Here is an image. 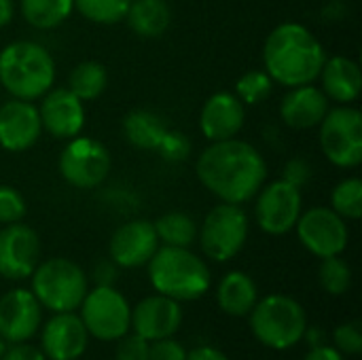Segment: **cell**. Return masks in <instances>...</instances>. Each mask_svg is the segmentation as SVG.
Listing matches in <instances>:
<instances>
[{
	"label": "cell",
	"mask_w": 362,
	"mask_h": 360,
	"mask_svg": "<svg viewBox=\"0 0 362 360\" xmlns=\"http://www.w3.org/2000/svg\"><path fill=\"white\" fill-rule=\"evenodd\" d=\"M187 360H231L223 350L214 346H197L193 350H187Z\"/></svg>",
	"instance_id": "obj_41"
},
{
	"label": "cell",
	"mask_w": 362,
	"mask_h": 360,
	"mask_svg": "<svg viewBox=\"0 0 362 360\" xmlns=\"http://www.w3.org/2000/svg\"><path fill=\"white\" fill-rule=\"evenodd\" d=\"M246 110L235 93L218 91L210 95L199 115V129L210 142L235 138L244 127Z\"/></svg>",
	"instance_id": "obj_20"
},
{
	"label": "cell",
	"mask_w": 362,
	"mask_h": 360,
	"mask_svg": "<svg viewBox=\"0 0 362 360\" xmlns=\"http://www.w3.org/2000/svg\"><path fill=\"white\" fill-rule=\"evenodd\" d=\"M159 248V238L151 221L136 219L121 225L108 242V259L123 269H138L151 261Z\"/></svg>",
	"instance_id": "obj_15"
},
{
	"label": "cell",
	"mask_w": 362,
	"mask_h": 360,
	"mask_svg": "<svg viewBox=\"0 0 362 360\" xmlns=\"http://www.w3.org/2000/svg\"><path fill=\"white\" fill-rule=\"evenodd\" d=\"M303 339L308 342L310 348H316V346L327 344V333H325L320 327H310V325H308V329H305V333H303Z\"/></svg>",
	"instance_id": "obj_43"
},
{
	"label": "cell",
	"mask_w": 362,
	"mask_h": 360,
	"mask_svg": "<svg viewBox=\"0 0 362 360\" xmlns=\"http://www.w3.org/2000/svg\"><path fill=\"white\" fill-rule=\"evenodd\" d=\"M78 318L89 337L98 342H117L129 333L132 306L115 286H93L78 306Z\"/></svg>",
	"instance_id": "obj_8"
},
{
	"label": "cell",
	"mask_w": 362,
	"mask_h": 360,
	"mask_svg": "<svg viewBox=\"0 0 362 360\" xmlns=\"http://www.w3.org/2000/svg\"><path fill=\"white\" fill-rule=\"evenodd\" d=\"M320 79H322L325 95L333 102L352 104L361 95V66L346 55L327 57V62L320 70Z\"/></svg>",
	"instance_id": "obj_22"
},
{
	"label": "cell",
	"mask_w": 362,
	"mask_h": 360,
	"mask_svg": "<svg viewBox=\"0 0 362 360\" xmlns=\"http://www.w3.org/2000/svg\"><path fill=\"white\" fill-rule=\"evenodd\" d=\"M30 280V291L38 299L40 308L53 314L76 312L89 291L87 274L81 269V265L64 257L38 263Z\"/></svg>",
	"instance_id": "obj_6"
},
{
	"label": "cell",
	"mask_w": 362,
	"mask_h": 360,
	"mask_svg": "<svg viewBox=\"0 0 362 360\" xmlns=\"http://www.w3.org/2000/svg\"><path fill=\"white\" fill-rule=\"evenodd\" d=\"M199 182L227 204H244L252 199L267 178L263 155L244 140L229 138L210 142L195 163Z\"/></svg>",
	"instance_id": "obj_1"
},
{
	"label": "cell",
	"mask_w": 362,
	"mask_h": 360,
	"mask_svg": "<svg viewBox=\"0 0 362 360\" xmlns=\"http://www.w3.org/2000/svg\"><path fill=\"white\" fill-rule=\"evenodd\" d=\"M248 325L259 344L269 350H291L303 342L308 329L305 308L291 295L261 297L248 314Z\"/></svg>",
	"instance_id": "obj_5"
},
{
	"label": "cell",
	"mask_w": 362,
	"mask_h": 360,
	"mask_svg": "<svg viewBox=\"0 0 362 360\" xmlns=\"http://www.w3.org/2000/svg\"><path fill=\"white\" fill-rule=\"evenodd\" d=\"M320 261L322 263L318 269V282H320L322 291L333 295V297L346 295L352 286V269H350L348 261L341 259V255L327 257Z\"/></svg>",
	"instance_id": "obj_30"
},
{
	"label": "cell",
	"mask_w": 362,
	"mask_h": 360,
	"mask_svg": "<svg viewBox=\"0 0 362 360\" xmlns=\"http://www.w3.org/2000/svg\"><path fill=\"white\" fill-rule=\"evenodd\" d=\"M25 199L23 195L6 185H0V225L19 223L25 216Z\"/></svg>",
	"instance_id": "obj_34"
},
{
	"label": "cell",
	"mask_w": 362,
	"mask_h": 360,
	"mask_svg": "<svg viewBox=\"0 0 362 360\" xmlns=\"http://www.w3.org/2000/svg\"><path fill=\"white\" fill-rule=\"evenodd\" d=\"M295 229L303 248L318 259L337 257L348 248V223L333 208L316 206L301 212Z\"/></svg>",
	"instance_id": "obj_11"
},
{
	"label": "cell",
	"mask_w": 362,
	"mask_h": 360,
	"mask_svg": "<svg viewBox=\"0 0 362 360\" xmlns=\"http://www.w3.org/2000/svg\"><path fill=\"white\" fill-rule=\"evenodd\" d=\"M42 132L38 108L28 100H8L0 106V146L8 153L32 149Z\"/></svg>",
	"instance_id": "obj_18"
},
{
	"label": "cell",
	"mask_w": 362,
	"mask_h": 360,
	"mask_svg": "<svg viewBox=\"0 0 362 360\" xmlns=\"http://www.w3.org/2000/svg\"><path fill=\"white\" fill-rule=\"evenodd\" d=\"M132 0H74V8L89 21L112 25L125 19Z\"/></svg>",
	"instance_id": "obj_31"
},
{
	"label": "cell",
	"mask_w": 362,
	"mask_h": 360,
	"mask_svg": "<svg viewBox=\"0 0 362 360\" xmlns=\"http://www.w3.org/2000/svg\"><path fill=\"white\" fill-rule=\"evenodd\" d=\"M320 149L325 157L344 170H352L362 161V115L344 104L329 108L320 121Z\"/></svg>",
	"instance_id": "obj_9"
},
{
	"label": "cell",
	"mask_w": 362,
	"mask_h": 360,
	"mask_svg": "<svg viewBox=\"0 0 362 360\" xmlns=\"http://www.w3.org/2000/svg\"><path fill=\"white\" fill-rule=\"evenodd\" d=\"M159 151L163 153V157L168 159H185L187 151H189V142L182 134H165L163 142L159 144Z\"/></svg>",
	"instance_id": "obj_37"
},
{
	"label": "cell",
	"mask_w": 362,
	"mask_h": 360,
	"mask_svg": "<svg viewBox=\"0 0 362 360\" xmlns=\"http://www.w3.org/2000/svg\"><path fill=\"white\" fill-rule=\"evenodd\" d=\"M303 360H346V356L339 350H335L333 346L322 344V346L310 348V352L303 356Z\"/></svg>",
	"instance_id": "obj_42"
},
{
	"label": "cell",
	"mask_w": 362,
	"mask_h": 360,
	"mask_svg": "<svg viewBox=\"0 0 362 360\" xmlns=\"http://www.w3.org/2000/svg\"><path fill=\"white\" fill-rule=\"evenodd\" d=\"M4 348H6V342L0 337V356H2V352H4Z\"/></svg>",
	"instance_id": "obj_45"
},
{
	"label": "cell",
	"mask_w": 362,
	"mask_h": 360,
	"mask_svg": "<svg viewBox=\"0 0 362 360\" xmlns=\"http://www.w3.org/2000/svg\"><path fill=\"white\" fill-rule=\"evenodd\" d=\"M310 174H312V170L303 159H291L284 170V180H288L291 185L301 189L310 180Z\"/></svg>",
	"instance_id": "obj_40"
},
{
	"label": "cell",
	"mask_w": 362,
	"mask_h": 360,
	"mask_svg": "<svg viewBox=\"0 0 362 360\" xmlns=\"http://www.w3.org/2000/svg\"><path fill=\"white\" fill-rule=\"evenodd\" d=\"M42 325V308L28 289H13L0 297V337L6 344L30 342Z\"/></svg>",
	"instance_id": "obj_14"
},
{
	"label": "cell",
	"mask_w": 362,
	"mask_h": 360,
	"mask_svg": "<svg viewBox=\"0 0 362 360\" xmlns=\"http://www.w3.org/2000/svg\"><path fill=\"white\" fill-rule=\"evenodd\" d=\"M123 132L134 146L144 151H155L163 142L168 127L165 121L151 110H132L123 119Z\"/></svg>",
	"instance_id": "obj_25"
},
{
	"label": "cell",
	"mask_w": 362,
	"mask_h": 360,
	"mask_svg": "<svg viewBox=\"0 0 362 360\" xmlns=\"http://www.w3.org/2000/svg\"><path fill=\"white\" fill-rule=\"evenodd\" d=\"M40 263L38 233L19 223L4 225L0 229V276L6 280H25Z\"/></svg>",
	"instance_id": "obj_13"
},
{
	"label": "cell",
	"mask_w": 362,
	"mask_h": 360,
	"mask_svg": "<svg viewBox=\"0 0 362 360\" xmlns=\"http://www.w3.org/2000/svg\"><path fill=\"white\" fill-rule=\"evenodd\" d=\"M159 244L163 246H176V248H189L197 240V225L195 221L185 212H168L159 216L153 223Z\"/></svg>",
	"instance_id": "obj_28"
},
{
	"label": "cell",
	"mask_w": 362,
	"mask_h": 360,
	"mask_svg": "<svg viewBox=\"0 0 362 360\" xmlns=\"http://www.w3.org/2000/svg\"><path fill=\"white\" fill-rule=\"evenodd\" d=\"M274 81L265 70H250L242 74L235 83V95L242 104H261L272 95Z\"/></svg>",
	"instance_id": "obj_32"
},
{
	"label": "cell",
	"mask_w": 362,
	"mask_h": 360,
	"mask_svg": "<svg viewBox=\"0 0 362 360\" xmlns=\"http://www.w3.org/2000/svg\"><path fill=\"white\" fill-rule=\"evenodd\" d=\"M259 301L257 282L244 272H229L223 276L216 289V303L221 312L233 318H244L250 314L255 303Z\"/></svg>",
	"instance_id": "obj_23"
},
{
	"label": "cell",
	"mask_w": 362,
	"mask_h": 360,
	"mask_svg": "<svg viewBox=\"0 0 362 360\" xmlns=\"http://www.w3.org/2000/svg\"><path fill=\"white\" fill-rule=\"evenodd\" d=\"M303 212L301 189L288 180H276L267 187H261L257 193L255 216L259 227L267 236H286L295 229Z\"/></svg>",
	"instance_id": "obj_12"
},
{
	"label": "cell",
	"mask_w": 362,
	"mask_h": 360,
	"mask_svg": "<svg viewBox=\"0 0 362 360\" xmlns=\"http://www.w3.org/2000/svg\"><path fill=\"white\" fill-rule=\"evenodd\" d=\"M19 8L30 25L53 30L70 17L74 0H19Z\"/></svg>",
	"instance_id": "obj_26"
},
{
	"label": "cell",
	"mask_w": 362,
	"mask_h": 360,
	"mask_svg": "<svg viewBox=\"0 0 362 360\" xmlns=\"http://www.w3.org/2000/svg\"><path fill=\"white\" fill-rule=\"evenodd\" d=\"M197 236L210 261L227 263L242 252L248 240V216L240 204L223 202L206 214Z\"/></svg>",
	"instance_id": "obj_7"
},
{
	"label": "cell",
	"mask_w": 362,
	"mask_h": 360,
	"mask_svg": "<svg viewBox=\"0 0 362 360\" xmlns=\"http://www.w3.org/2000/svg\"><path fill=\"white\" fill-rule=\"evenodd\" d=\"M182 325V308L178 301L165 295H148L132 308V325L129 331L140 335L142 339L157 342L165 337H174Z\"/></svg>",
	"instance_id": "obj_16"
},
{
	"label": "cell",
	"mask_w": 362,
	"mask_h": 360,
	"mask_svg": "<svg viewBox=\"0 0 362 360\" xmlns=\"http://www.w3.org/2000/svg\"><path fill=\"white\" fill-rule=\"evenodd\" d=\"M148 354V342L142 339L136 333H127L121 339H117L115 360H146Z\"/></svg>",
	"instance_id": "obj_35"
},
{
	"label": "cell",
	"mask_w": 362,
	"mask_h": 360,
	"mask_svg": "<svg viewBox=\"0 0 362 360\" xmlns=\"http://www.w3.org/2000/svg\"><path fill=\"white\" fill-rule=\"evenodd\" d=\"M0 360H47L45 354L40 352V348L21 342V344H8V348H4Z\"/></svg>",
	"instance_id": "obj_39"
},
{
	"label": "cell",
	"mask_w": 362,
	"mask_h": 360,
	"mask_svg": "<svg viewBox=\"0 0 362 360\" xmlns=\"http://www.w3.org/2000/svg\"><path fill=\"white\" fill-rule=\"evenodd\" d=\"M55 83L51 53L32 40H15L0 51V85L17 100L34 102Z\"/></svg>",
	"instance_id": "obj_4"
},
{
	"label": "cell",
	"mask_w": 362,
	"mask_h": 360,
	"mask_svg": "<svg viewBox=\"0 0 362 360\" xmlns=\"http://www.w3.org/2000/svg\"><path fill=\"white\" fill-rule=\"evenodd\" d=\"M333 348L339 350L346 359L362 354V327L361 323H344L333 331Z\"/></svg>",
	"instance_id": "obj_33"
},
{
	"label": "cell",
	"mask_w": 362,
	"mask_h": 360,
	"mask_svg": "<svg viewBox=\"0 0 362 360\" xmlns=\"http://www.w3.org/2000/svg\"><path fill=\"white\" fill-rule=\"evenodd\" d=\"M89 346V333L76 312L53 314L40 325V352L47 360H78Z\"/></svg>",
	"instance_id": "obj_17"
},
{
	"label": "cell",
	"mask_w": 362,
	"mask_h": 360,
	"mask_svg": "<svg viewBox=\"0 0 362 360\" xmlns=\"http://www.w3.org/2000/svg\"><path fill=\"white\" fill-rule=\"evenodd\" d=\"M146 265L155 293L165 295L178 303L195 301L210 291V267L189 248L159 246Z\"/></svg>",
	"instance_id": "obj_3"
},
{
	"label": "cell",
	"mask_w": 362,
	"mask_h": 360,
	"mask_svg": "<svg viewBox=\"0 0 362 360\" xmlns=\"http://www.w3.org/2000/svg\"><path fill=\"white\" fill-rule=\"evenodd\" d=\"M327 62L322 42L303 23L276 25L263 45V64L272 81L284 87L314 83Z\"/></svg>",
	"instance_id": "obj_2"
},
{
	"label": "cell",
	"mask_w": 362,
	"mask_h": 360,
	"mask_svg": "<svg viewBox=\"0 0 362 360\" xmlns=\"http://www.w3.org/2000/svg\"><path fill=\"white\" fill-rule=\"evenodd\" d=\"M117 278H119V267L110 259H102L93 265L91 280L95 286H115Z\"/></svg>",
	"instance_id": "obj_38"
},
{
	"label": "cell",
	"mask_w": 362,
	"mask_h": 360,
	"mask_svg": "<svg viewBox=\"0 0 362 360\" xmlns=\"http://www.w3.org/2000/svg\"><path fill=\"white\" fill-rule=\"evenodd\" d=\"M125 19L140 38H159L170 28L172 8L165 0H132Z\"/></svg>",
	"instance_id": "obj_24"
},
{
	"label": "cell",
	"mask_w": 362,
	"mask_h": 360,
	"mask_svg": "<svg viewBox=\"0 0 362 360\" xmlns=\"http://www.w3.org/2000/svg\"><path fill=\"white\" fill-rule=\"evenodd\" d=\"M13 0H0V28L8 25L13 19Z\"/></svg>",
	"instance_id": "obj_44"
},
{
	"label": "cell",
	"mask_w": 362,
	"mask_h": 360,
	"mask_svg": "<svg viewBox=\"0 0 362 360\" xmlns=\"http://www.w3.org/2000/svg\"><path fill=\"white\" fill-rule=\"evenodd\" d=\"M331 208L344 221H358L362 216V180L344 178L331 193Z\"/></svg>",
	"instance_id": "obj_29"
},
{
	"label": "cell",
	"mask_w": 362,
	"mask_h": 360,
	"mask_svg": "<svg viewBox=\"0 0 362 360\" xmlns=\"http://www.w3.org/2000/svg\"><path fill=\"white\" fill-rule=\"evenodd\" d=\"M38 115L42 129L62 140L78 136L85 125V106L68 87H51L42 95Z\"/></svg>",
	"instance_id": "obj_19"
},
{
	"label": "cell",
	"mask_w": 362,
	"mask_h": 360,
	"mask_svg": "<svg viewBox=\"0 0 362 360\" xmlns=\"http://www.w3.org/2000/svg\"><path fill=\"white\" fill-rule=\"evenodd\" d=\"M108 85V72L106 66L93 59L81 62L78 66H74V70L68 76V89L81 100V102H89L95 100L98 95L104 93Z\"/></svg>",
	"instance_id": "obj_27"
},
{
	"label": "cell",
	"mask_w": 362,
	"mask_h": 360,
	"mask_svg": "<svg viewBox=\"0 0 362 360\" xmlns=\"http://www.w3.org/2000/svg\"><path fill=\"white\" fill-rule=\"evenodd\" d=\"M327 112H329V98L320 87H314L312 83L291 87L280 104V117L293 129L318 127Z\"/></svg>",
	"instance_id": "obj_21"
},
{
	"label": "cell",
	"mask_w": 362,
	"mask_h": 360,
	"mask_svg": "<svg viewBox=\"0 0 362 360\" xmlns=\"http://www.w3.org/2000/svg\"><path fill=\"white\" fill-rule=\"evenodd\" d=\"M59 174L74 189H93L110 172L108 149L89 136H74L59 155Z\"/></svg>",
	"instance_id": "obj_10"
},
{
	"label": "cell",
	"mask_w": 362,
	"mask_h": 360,
	"mask_svg": "<svg viewBox=\"0 0 362 360\" xmlns=\"http://www.w3.org/2000/svg\"><path fill=\"white\" fill-rule=\"evenodd\" d=\"M146 360H187V348L174 337L157 339L148 344Z\"/></svg>",
	"instance_id": "obj_36"
}]
</instances>
